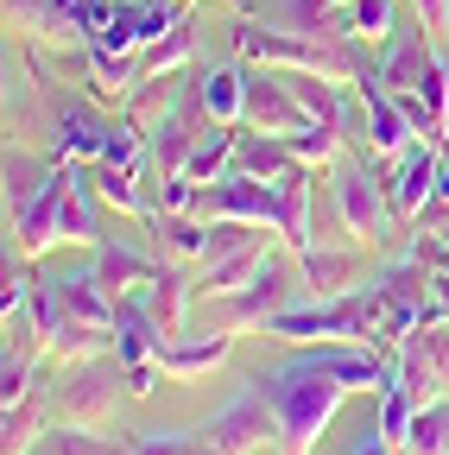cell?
I'll list each match as a JSON object with an SVG mask.
<instances>
[{
	"label": "cell",
	"instance_id": "3957f363",
	"mask_svg": "<svg viewBox=\"0 0 449 455\" xmlns=\"http://www.w3.org/2000/svg\"><path fill=\"white\" fill-rule=\"evenodd\" d=\"M329 196H335V221H342V235H349L355 247L386 241V228L399 221V215H392L386 184L367 171V158H335V164H329Z\"/></svg>",
	"mask_w": 449,
	"mask_h": 455
},
{
	"label": "cell",
	"instance_id": "8d00e7d4",
	"mask_svg": "<svg viewBox=\"0 0 449 455\" xmlns=\"http://www.w3.org/2000/svg\"><path fill=\"white\" fill-rule=\"evenodd\" d=\"M32 392V348H13L7 341V361H0V405H20Z\"/></svg>",
	"mask_w": 449,
	"mask_h": 455
},
{
	"label": "cell",
	"instance_id": "e0dca14e",
	"mask_svg": "<svg viewBox=\"0 0 449 455\" xmlns=\"http://www.w3.org/2000/svg\"><path fill=\"white\" fill-rule=\"evenodd\" d=\"M247 76L253 64H209L196 76V101L215 127H241V114H247Z\"/></svg>",
	"mask_w": 449,
	"mask_h": 455
},
{
	"label": "cell",
	"instance_id": "5b68a950",
	"mask_svg": "<svg viewBox=\"0 0 449 455\" xmlns=\"http://www.w3.org/2000/svg\"><path fill=\"white\" fill-rule=\"evenodd\" d=\"M298 304V284H292V272L285 266H266L247 291H229V298H203V329H221V335H266V323L278 316V310H292Z\"/></svg>",
	"mask_w": 449,
	"mask_h": 455
},
{
	"label": "cell",
	"instance_id": "8992f818",
	"mask_svg": "<svg viewBox=\"0 0 449 455\" xmlns=\"http://www.w3.org/2000/svg\"><path fill=\"white\" fill-rule=\"evenodd\" d=\"M392 386H405L418 405L449 398V323H424L392 348Z\"/></svg>",
	"mask_w": 449,
	"mask_h": 455
},
{
	"label": "cell",
	"instance_id": "1f68e13d",
	"mask_svg": "<svg viewBox=\"0 0 449 455\" xmlns=\"http://www.w3.org/2000/svg\"><path fill=\"white\" fill-rule=\"evenodd\" d=\"M399 455H449V398H437L412 418V436L399 443Z\"/></svg>",
	"mask_w": 449,
	"mask_h": 455
},
{
	"label": "cell",
	"instance_id": "30bf717a",
	"mask_svg": "<svg viewBox=\"0 0 449 455\" xmlns=\"http://www.w3.org/2000/svg\"><path fill=\"white\" fill-rule=\"evenodd\" d=\"M241 127H247V133H272V140H292L298 127H310V114L298 108V95L285 89V76L253 64V76H247V114H241Z\"/></svg>",
	"mask_w": 449,
	"mask_h": 455
},
{
	"label": "cell",
	"instance_id": "ac0fdd59",
	"mask_svg": "<svg viewBox=\"0 0 449 455\" xmlns=\"http://www.w3.org/2000/svg\"><path fill=\"white\" fill-rule=\"evenodd\" d=\"M146 310H152V323L164 329V341H178V335H190L184 323H190V304H196V284L184 278V272H172V266H164L152 284H146Z\"/></svg>",
	"mask_w": 449,
	"mask_h": 455
},
{
	"label": "cell",
	"instance_id": "f35d334b",
	"mask_svg": "<svg viewBox=\"0 0 449 455\" xmlns=\"http://www.w3.org/2000/svg\"><path fill=\"white\" fill-rule=\"evenodd\" d=\"M349 455H399V443H386L380 430H367V436H361V443H355Z\"/></svg>",
	"mask_w": 449,
	"mask_h": 455
},
{
	"label": "cell",
	"instance_id": "7a4b0ae2",
	"mask_svg": "<svg viewBox=\"0 0 449 455\" xmlns=\"http://www.w3.org/2000/svg\"><path fill=\"white\" fill-rule=\"evenodd\" d=\"M235 57L241 64H260V70H304V76H323V83H367V51L361 38H310V32H285V26H260V20H241L235 26Z\"/></svg>",
	"mask_w": 449,
	"mask_h": 455
},
{
	"label": "cell",
	"instance_id": "ab89813d",
	"mask_svg": "<svg viewBox=\"0 0 449 455\" xmlns=\"http://www.w3.org/2000/svg\"><path fill=\"white\" fill-rule=\"evenodd\" d=\"M437 235H443V247H449V228H437Z\"/></svg>",
	"mask_w": 449,
	"mask_h": 455
},
{
	"label": "cell",
	"instance_id": "9a60e30c",
	"mask_svg": "<svg viewBox=\"0 0 449 455\" xmlns=\"http://www.w3.org/2000/svg\"><path fill=\"white\" fill-rule=\"evenodd\" d=\"M437 70V38L424 32H392L386 38V57H380V64H373V76L392 89V95H412V89H424V76Z\"/></svg>",
	"mask_w": 449,
	"mask_h": 455
},
{
	"label": "cell",
	"instance_id": "e575fe53",
	"mask_svg": "<svg viewBox=\"0 0 449 455\" xmlns=\"http://www.w3.org/2000/svg\"><path fill=\"white\" fill-rule=\"evenodd\" d=\"M133 455H209L203 430H140Z\"/></svg>",
	"mask_w": 449,
	"mask_h": 455
},
{
	"label": "cell",
	"instance_id": "5bb4252c",
	"mask_svg": "<svg viewBox=\"0 0 449 455\" xmlns=\"http://www.w3.org/2000/svg\"><path fill=\"white\" fill-rule=\"evenodd\" d=\"M235 355V335H221V329H203V335H178V341H164L158 348V373L164 379H203V373H221Z\"/></svg>",
	"mask_w": 449,
	"mask_h": 455
},
{
	"label": "cell",
	"instance_id": "484cf974",
	"mask_svg": "<svg viewBox=\"0 0 449 455\" xmlns=\"http://www.w3.org/2000/svg\"><path fill=\"white\" fill-rule=\"evenodd\" d=\"M152 235L164 247V259H196L209 253V221L203 215H152Z\"/></svg>",
	"mask_w": 449,
	"mask_h": 455
},
{
	"label": "cell",
	"instance_id": "d590c367",
	"mask_svg": "<svg viewBox=\"0 0 449 455\" xmlns=\"http://www.w3.org/2000/svg\"><path fill=\"white\" fill-rule=\"evenodd\" d=\"M349 32L355 38H392V0H349Z\"/></svg>",
	"mask_w": 449,
	"mask_h": 455
},
{
	"label": "cell",
	"instance_id": "d4e9b609",
	"mask_svg": "<svg viewBox=\"0 0 449 455\" xmlns=\"http://www.w3.org/2000/svg\"><path fill=\"white\" fill-rule=\"evenodd\" d=\"M95 184L83 178V164H76V184H70V196H64V241L70 247H101L108 235H101V215H95Z\"/></svg>",
	"mask_w": 449,
	"mask_h": 455
},
{
	"label": "cell",
	"instance_id": "f1b7e54d",
	"mask_svg": "<svg viewBox=\"0 0 449 455\" xmlns=\"http://www.w3.org/2000/svg\"><path fill=\"white\" fill-rule=\"evenodd\" d=\"M190 57H196V26L184 20L178 32H164L158 44H146V51H140V76H178ZM133 89H140V83H133Z\"/></svg>",
	"mask_w": 449,
	"mask_h": 455
},
{
	"label": "cell",
	"instance_id": "2e32d148",
	"mask_svg": "<svg viewBox=\"0 0 449 455\" xmlns=\"http://www.w3.org/2000/svg\"><path fill=\"white\" fill-rule=\"evenodd\" d=\"M101 133H108L101 114H89L83 101H64L58 114H51V158L58 164H95Z\"/></svg>",
	"mask_w": 449,
	"mask_h": 455
},
{
	"label": "cell",
	"instance_id": "836d02e7",
	"mask_svg": "<svg viewBox=\"0 0 449 455\" xmlns=\"http://www.w3.org/2000/svg\"><path fill=\"white\" fill-rule=\"evenodd\" d=\"M418 411H424V405H418V398H412L405 386H386V392H380V424H373V430H380L386 443H405Z\"/></svg>",
	"mask_w": 449,
	"mask_h": 455
},
{
	"label": "cell",
	"instance_id": "f546056e",
	"mask_svg": "<svg viewBox=\"0 0 449 455\" xmlns=\"http://www.w3.org/2000/svg\"><path fill=\"white\" fill-rule=\"evenodd\" d=\"M278 76H285V89L298 95V108L310 114V121H323V127H342V101H335V83L304 76V70H278Z\"/></svg>",
	"mask_w": 449,
	"mask_h": 455
},
{
	"label": "cell",
	"instance_id": "4dcf8cb0",
	"mask_svg": "<svg viewBox=\"0 0 449 455\" xmlns=\"http://www.w3.org/2000/svg\"><path fill=\"white\" fill-rule=\"evenodd\" d=\"M51 164H58V158H32V152H7V215H20L32 196H38V184L51 178Z\"/></svg>",
	"mask_w": 449,
	"mask_h": 455
},
{
	"label": "cell",
	"instance_id": "74e56055",
	"mask_svg": "<svg viewBox=\"0 0 449 455\" xmlns=\"http://www.w3.org/2000/svg\"><path fill=\"white\" fill-rule=\"evenodd\" d=\"M412 7H418V26H424L430 38L449 32V0H412Z\"/></svg>",
	"mask_w": 449,
	"mask_h": 455
},
{
	"label": "cell",
	"instance_id": "52a82bcc",
	"mask_svg": "<svg viewBox=\"0 0 449 455\" xmlns=\"http://www.w3.org/2000/svg\"><path fill=\"white\" fill-rule=\"evenodd\" d=\"M203 443H209V455H266V449H278V424H272L266 392L247 386L235 405H221L203 424Z\"/></svg>",
	"mask_w": 449,
	"mask_h": 455
},
{
	"label": "cell",
	"instance_id": "6da1fadb",
	"mask_svg": "<svg viewBox=\"0 0 449 455\" xmlns=\"http://www.w3.org/2000/svg\"><path fill=\"white\" fill-rule=\"evenodd\" d=\"M253 386L266 392V405H272L278 455H317V443L329 436V424H335V411H342L349 392H386L392 386V355L317 341V348L253 373Z\"/></svg>",
	"mask_w": 449,
	"mask_h": 455
},
{
	"label": "cell",
	"instance_id": "7402d4cb",
	"mask_svg": "<svg viewBox=\"0 0 449 455\" xmlns=\"http://www.w3.org/2000/svg\"><path fill=\"white\" fill-rule=\"evenodd\" d=\"M58 291H64V304H70V316L76 323H95V329H115V298H108V284L95 278V266H83V272H64L58 278Z\"/></svg>",
	"mask_w": 449,
	"mask_h": 455
},
{
	"label": "cell",
	"instance_id": "4316f807",
	"mask_svg": "<svg viewBox=\"0 0 449 455\" xmlns=\"http://www.w3.org/2000/svg\"><path fill=\"white\" fill-rule=\"evenodd\" d=\"M108 341H115V329H95V323H76V316H70V323H64L58 335H51L38 355H44V361H64V367H76V361L108 355Z\"/></svg>",
	"mask_w": 449,
	"mask_h": 455
},
{
	"label": "cell",
	"instance_id": "8fae6325",
	"mask_svg": "<svg viewBox=\"0 0 449 455\" xmlns=\"http://www.w3.org/2000/svg\"><path fill=\"white\" fill-rule=\"evenodd\" d=\"M298 259H304V291L310 298H349V291H361L367 247H355V241H310Z\"/></svg>",
	"mask_w": 449,
	"mask_h": 455
},
{
	"label": "cell",
	"instance_id": "83f0119b",
	"mask_svg": "<svg viewBox=\"0 0 449 455\" xmlns=\"http://www.w3.org/2000/svg\"><path fill=\"white\" fill-rule=\"evenodd\" d=\"M292 164H298L292 146H285V140H272V133H247L241 152H235V171H247V178H260V184H278Z\"/></svg>",
	"mask_w": 449,
	"mask_h": 455
},
{
	"label": "cell",
	"instance_id": "d6a6232c",
	"mask_svg": "<svg viewBox=\"0 0 449 455\" xmlns=\"http://www.w3.org/2000/svg\"><path fill=\"white\" fill-rule=\"evenodd\" d=\"M140 158H146V140H140V127H133V121H108L95 164H108V171H140Z\"/></svg>",
	"mask_w": 449,
	"mask_h": 455
},
{
	"label": "cell",
	"instance_id": "277c9868",
	"mask_svg": "<svg viewBox=\"0 0 449 455\" xmlns=\"http://www.w3.org/2000/svg\"><path fill=\"white\" fill-rule=\"evenodd\" d=\"M121 398H127V367L108 361V355H95V361L64 367V386L51 392V411H58V424H89V430H101V424H115Z\"/></svg>",
	"mask_w": 449,
	"mask_h": 455
},
{
	"label": "cell",
	"instance_id": "d6986e66",
	"mask_svg": "<svg viewBox=\"0 0 449 455\" xmlns=\"http://www.w3.org/2000/svg\"><path fill=\"white\" fill-rule=\"evenodd\" d=\"M158 272H164V266L140 259V253H133V247H121V241H101V247H95V278L108 284V298H115V304H121V298H133V291H146Z\"/></svg>",
	"mask_w": 449,
	"mask_h": 455
},
{
	"label": "cell",
	"instance_id": "603a6c76",
	"mask_svg": "<svg viewBox=\"0 0 449 455\" xmlns=\"http://www.w3.org/2000/svg\"><path fill=\"white\" fill-rule=\"evenodd\" d=\"M235 152H241V133L235 127H209L203 140H196V152H190V164H184V178L190 184H221V178H229V171H235Z\"/></svg>",
	"mask_w": 449,
	"mask_h": 455
},
{
	"label": "cell",
	"instance_id": "ffe728a7",
	"mask_svg": "<svg viewBox=\"0 0 449 455\" xmlns=\"http://www.w3.org/2000/svg\"><path fill=\"white\" fill-rule=\"evenodd\" d=\"M278 253L266 247V241H253V247H241V253H229V259H209L203 266V278H196V291L203 298H229V291H247V284L272 266Z\"/></svg>",
	"mask_w": 449,
	"mask_h": 455
},
{
	"label": "cell",
	"instance_id": "ba28073f",
	"mask_svg": "<svg viewBox=\"0 0 449 455\" xmlns=\"http://www.w3.org/2000/svg\"><path fill=\"white\" fill-rule=\"evenodd\" d=\"M76 184V164H51V178L38 184V196L13 215V235H20V259H44L51 247L64 241V196Z\"/></svg>",
	"mask_w": 449,
	"mask_h": 455
},
{
	"label": "cell",
	"instance_id": "4fadbf2b",
	"mask_svg": "<svg viewBox=\"0 0 449 455\" xmlns=\"http://www.w3.org/2000/svg\"><path fill=\"white\" fill-rule=\"evenodd\" d=\"M272 190H278V241H285L292 253H304L317 241V215H310L317 209V171L310 164H292Z\"/></svg>",
	"mask_w": 449,
	"mask_h": 455
},
{
	"label": "cell",
	"instance_id": "cb8c5ba5",
	"mask_svg": "<svg viewBox=\"0 0 449 455\" xmlns=\"http://www.w3.org/2000/svg\"><path fill=\"white\" fill-rule=\"evenodd\" d=\"M95 196H101V209H115V215H133V221H152L158 215V203L140 190V178L133 171H108V164H95Z\"/></svg>",
	"mask_w": 449,
	"mask_h": 455
},
{
	"label": "cell",
	"instance_id": "7c38bea8",
	"mask_svg": "<svg viewBox=\"0 0 449 455\" xmlns=\"http://www.w3.org/2000/svg\"><path fill=\"white\" fill-rule=\"evenodd\" d=\"M361 114H367V152H380V158H399L412 140H424V133L412 127V114L399 108V95H392L380 76L361 83Z\"/></svg>",
	"mask_w": 449,
	"mask_h": 455
},
{
	"label": "cell",
	"instance_id": "44dd1931",
	"mask_svg": "<svg viewBox=\"0 0 449 455\" xmlns=\"http://www.w3.org/2000/svg\"><path fill=\"white\" fill-rule=\"evenodd\" d=\"M51 418H58V411H51V398L32 386L20 405H7V418H0V455H32Z\"/></svg>",
	"mask_w": 449,
	"mask_h": 455
},
{
	"label": "cell",
	"instance_id": "9c48e42d",
	"mask_svg": "<svg viewBox=\"0 0 449 455\" xmlns=\"http://www.w3.org/2000/svg\"><path fill=\"white\" fill-rule=\"evenodd\" d=\"M392 171H386V196H392V215L399 221H418L424 209H437V171H443V152H437V140L424 133V140H412L399 158H386Z\"/></svg>",
	"mask_w": 449,
	"mask_h": 455
}]
</instances>
